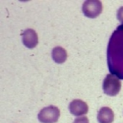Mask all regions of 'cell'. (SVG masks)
Instances as JSON below:
<instances>
[{
	"instance_id": "cell-7",
	"label": "cell",
	"mask_w": 123,
	"mask_h": 123,
	"mask_svg": "<svg viewBox=\"0 0 123 123\" xmlns=\"http://www.w3.org/2000/svg\"><path fill=\"white\" fill-rule=\"evenodd\" d=\"M115 119V114L110 107L105 106L99 111L97 120L99 123H112Z\"/></svg>"
},
{
	"instance_id": "cell-9",
	"label": "cell",
	"mask_w": 123,
	"mask_h": 123,
	"mask_svg": "<svg viewBox=\"0 0 123 123\" xmlns=\"http://www.w3.org/2000/svg\"><path fill=\"white\" fill-rule=\"evenodd\" d=\"M74 123H89V120L86 116H81V117L76 118Z\"/></svg>"
},
{
	"instance_id": "cell-1",
	"label": "cell",
	"mask_w": 123,
	"mask_h": 123,
	"mask_svg": "<svg viewBox=\"0 0 123 123\" xmlns=\"http://www.w3.org/2000/svg\"><path fill=\"white\" fill-rule=\"evenodd\" d=\"M107 65L111 74L123 79V25L112 33L107 46Z\"/></svg>"
},
{
	"instance_id": "cell-2",
	"label": "cell",
	"mask_w": 123,
	"mask_h": 123,
	"mask_svg": "<svg viewBox=\"0 0 123 123\" xmlns=\"http://www.w3.org/2000/svg\"><path fill=\"white\" fill-rule=\"evenodd\" d=\"M103 91L109 96H116L119 94L121 88V83L116 76L107 74L103 82Z\"/></svg>"
},
{
	"instance_id": "cell-5",
	"label": "cell",
	"mask_w": 123,
	"mask_h": 123,
	"mask_svg": "<svg viewBox=\"0 0 123 123\" xmlns=\"http://www.w3.org/2000/svg\"><path fill=\"white\" fill-rule=\"evenodd\" d=\"M69 111L75 116H81L89 112V105L81 99H74L69 104Z\"/></svg>"
},
{
	"instance_id": "cell-4",
	"label": "cell",
	"mask_w": 123,
	"mask_h": 123,
	"mask_svg": "<svg viewBox=\"0 0 123 123\" xmlns=\"http://www.w3.org/2000/svg\"><path fill=\"white\" fill-rule=\"evenodd\" d=\"M103 4L99 0H87L84 3L82 11L86 17L94 19L102 13Z\"/></svg>"
},
{
	"instance_id": "cell-6",
	"label": "cell",
	"mask_w": 123,
	"mask_h": 123,
	"mask_svg": "<svg viewBox=\"0 0 123 123\" xmlns=\"http://www.w3.org/2000/svg\"><path fill=\"white\" fill-rule=\"evenodd\" d=\"M22 42L27 48L33 49L38 44V36L33 29H26L22 33Z\"/></svg>"
},
{
	"instance_id": "cell-10",
	"label": "cell",
	"mask_w": 123,
	"mask_h": 123,
	"mask_svg": "<svg viewBox=\"0 0 123 123\" xmlns=\"http://www.w3.org/2000/svg\"><path fill=\"white\" fill-rule=\"evenodd\" d=\"M116 17L117 19L121 23V25H123V6L121 7L117 10V14H116Z\"/></svg>"
},
{
	"instance_id": "cell-3",
	"label": "cell",
	"mask_w": 123,
	"mask_h": 123,
	"mask_svg": "<svg viewBox=\"0 0 123 123\" xmlns=\"http://www.w3.org/2000/svg\"><path fill=\"white\" fill-rule=\"evenodd\" d=\"M60 117V110L56 106L49 105L43 108L38 114V120L41 123H55Z\"/></svg>"
},
{
	"instance_id": "cell-8",
	"label": "cell",
	"mask_w": 123,
	"mask_h": 123,
	"mask_svg": "<svg viewBox=\"0 0 123 123\" xmlns=\"http://www.w3.org/2000/svg\"><path fill=\"white\" fill-rule=\"evenodd\" d=\"M51 56L54 62L57 64H62L65 62L68 58V52L62 46H56L53 48L51 51Z\"/></svg>"
}]
</instances>
